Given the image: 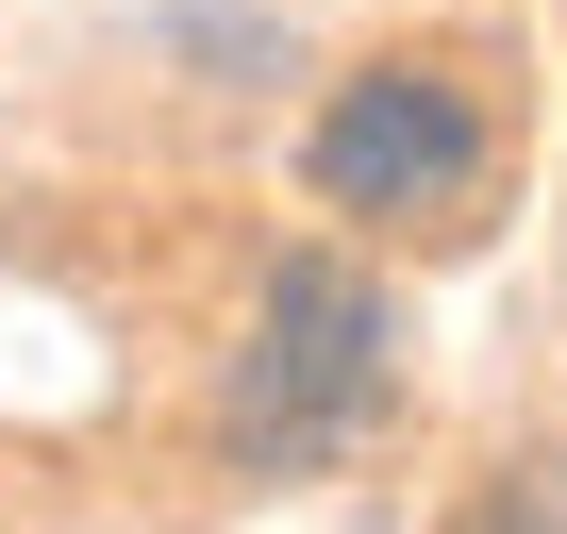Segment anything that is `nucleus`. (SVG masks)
Here are the masks:
<instances>
[{
  "label": "nucleus",
  "mask_w": 567,
  "mask_h": 534,
  "mask_svg": "<svg viewBox=\"0 0 567 534\" xmlns=\"http://www.w3.org/2000/svg\"><path fill=\"white\" fill-rule=\"evenodd\" d=\"M501 534H567V501H550V484L517 468V501H501Z\"/></svg>",
  "instance_id": "obj_3"
},
{
  "label": "nucleus",
  "mask_w": 567,
  "mask_h": 534,
  "mask_svg": "<svg viewBox=\"0 0 567 534\" xmlns=\"http://www.w3.org/2000/svg\"><path fill=\"white\" fill-rule=\"evenodd\" d=\"M368 418H384V285L351 250H284L250 301V351L217 384V451L234 468H334Z\"/></svg>",
  "instance_id": "obj_1"
},
{
  "label": "nucleus",
  "mask_w": 567,
  "mask_h": 534,
  "mask_svg": "<svg viewBox=\"0 0 567 534\" xmlns=\"http://www.w3.org/2000/svg\"><path fill=\"white\" fill-rule=\"evenodd\" d=\"M318 201L334 217H384V234H434V217H467L484 201V101L434 68V51H384V68H351L334 101H318Z\"/></svg>",
  "instance_id": "obj_2"
}]
</instances>
